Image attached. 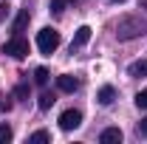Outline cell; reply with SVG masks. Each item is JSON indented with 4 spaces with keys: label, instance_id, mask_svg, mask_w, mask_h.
Masks as SVG:
<instances>
[{
    "label": "cell",
    "instance_id": "6da1fadb",
    "mask_svg": "<svg viewBox=\"0 0 147 144\" xmlns=\"http://www.w3.org/2000/svg\"><path fill=\"white\" fill-rule=\"evenodd\" d=\"M147 31V23L142 17H122L116 23V37L119 40H133V37H142Z\"/></svg>",
    "mask_w": 147,
    "mask_h": 144
},
{
    "label": "cell",
    "instance_id": "7a4b0ae2",
    "mask_svg": "<svg viewBox=\"0 0 147 144\" xmlns=\"http://www.w3.org/2000/svg\"><path fill=\"white\" fill-rule=\"evenodd\" d=\"M37 48L42 51V54H54L57 48H59V31L51 28V26H45V28H40L37 31Z\"/></svg>",
    "mask_w": 147,
    "mask_h": 144
},
{
    "label": "cell",
    "instance_id": "3957f363",
    "mask_svg": "<svg viewBox=\"0 0 147 144\" xmlns=\"http://www.w3.org/2000/svg\"><path fill=\"white\" fill-rule=\"evenodd\" d=\"M3 54L14 57V59H23V57H28V40H23V34H14L6 45H3Z\"/></svg>",
    "mask_w": 147,
    "mask_h": 144
},
{
    "label": "cell",
    "instance_id": "277c9868",
    "mask_svg": "<svg viewBox=\"0 0 147 144\" xmlns=\"http://www.w3.org/2000/svg\"><path fill=\"white\" fill-rule=\"evenodd\" d=\"M82 124V113H79V110H65V113H62V116H59V127H62V130H65V133H68V130H76V127Z\"/></svg>",
    "mask_w": 147,
    "mask_h": 144
},
{
    "label": "cell",
    "instance_id": "5b68a950",
    "mask_svg": "<svg viewBox=\"0 0 147 144\" xmlns=\"http://www.w3.org/2000/svg\"><path fill=\"white\" fill-rule=\"evenodd\" d=\"M57 88L62 90V93H74V90L79 88V79L71 76V73H62V76H57Z\"/></svg>",
    "mask_w": 147,
    "mask_h": 144
},
{
    "label": "cell",
    "instance_id": "8992f818",
    "mask_svg": "<svg viewBox=\"0 0 147 144\" xmlns=\"http://www.w3.org/2000/svg\"><path fill=\"white\" fill-rule=\"evenodd\" d=\"M99 141H102V144H116V141H122V130H119V127H108V130H102Z\"/></svg>",
    "mask_w": 147,
    "mask_h": 144
},
{
    "label": "cell",
    "instance_id": "52a82bcc",
    "mask_svg": "<svg viewBox=\"0 0 147 144\" xmlns=\"http://www.w3.org/2000/svg\"><path fill=\"white\" fill-rule=\"evenodd\" d=\"M96 99H99V105H113V99H116V88H110V85H105V88H99V93H96Z\"/></svg>",
    "mask_w": 147,
    "mask_h": 144
},
{
    "label": "cell",
    "instance_id": "ba28073f",
    "mask_svg": "<svg viewBox=\"0 0 147 144\" xmlns=\"http://www.w3.org/2000/svg\"><path fill=\"white\" fill-rule=\"evenodd\" d=\"M28 20H31L28 9H20V14H17V20H14V26H11V31H14V34H23V28L28 26Z\"/></svg>",
    "mask_w": 147,
    "mask_h": 144
},
{
    "label": "cell",
    "instance_id": "9c48e42d",
    "mask_svg": "<svg viewBox=\"0 0 147 144\" xmlns=\"http://www.w3.org/2000/svg\"><path fill=\"white\" fill-rule=\"evenodd\" d=\"M88 40H91V26H79V28H76V34H74V45L79 48V45H85Z\"/></svg>",
    "mask_w": 147,
    "mask_h": 144
},
{
    "label": "cell",
    "instance_id": "30bf717a",
    "mask_svg": "<svg viewBox=\"0 0 147 144\" xmlns=\"http://www.w3.org/2000/svg\"><path fill=\"white\" fill-rule=\"evenodd\" d=\"M127 73H130V76H147V59H136V62H130Z\"/></svg>",
    "mask_w": 147,
    "mask_h": 144
},
{
    "label": "cell",
    "instance_id": "8fae6325",
    "mask_svg": "<svg viewBox=\"0 0 147 144\" xmlns=\"http://www.w3.org/2000/svg\"><path fill=\"white\" fill-rule=\"evenodd\" d=\"M54 102H57L54 93H48V90H45V93H40V102H37V105H40V110H51Z\"/></svg>",
    "mask_w": 147,
    "mask_h": 144
},
{
    "label": "cell",
    "instance_id": "7c38bea8",
    "mask_svg": "<svg viewBox=\"0 0 147 144\" xmlns=\"http://www.w3.org/2000/svg\"><path fill=\"white\" fill-rule=\"evenodd\" d=\"M48 76H51V73H48V68H37V71H34V82L45 88V85H48Z\"/></svg>",
    "mask_w": 147,
    "mask_h": 144
},
{
    "label": "cell",
    "instance_id": "4fadbf2b",
    "mask_svg": "<svg viewBox=\"0 0 147 144\" xmlns=\"http://www.w3.org/2000/svg\"><path fill=\"white\" fill-rule=\"evenodd\" d=\"M11 136H14V133H11V127H9L6 122H3V124H0V144L11 141Z\"/></svg>",
    "mask_w": 147,
    "mask_h": 144
},
{
    "label": "cell",
    "instance_id": "5bb4252c",
    "mask_svg": "<svg viewBox=\"0 0 147 144\" xmlns=\"http://www.w3.org/2000/svg\"><path fill=\"white\" fill-rule=\"evenodd\" d=\"M31 141H34V144H45V141H51V136H48L45 130H37L34 136H31Z\"/></svg>",
    "mask_w": 147,
    "mask_h": 144
},
{
    "label": "cell",
    "instance_id": "9a60e30c",
    "mask_svg": "<svg viewBox=\"0 0 147 144\" xmlns=\"http://www.w3.org/2000/svg\"><path fill=\"white\" fill-rule=\"evenodd\" d=\"M136 108L147 110V88H144V90H139V93H136Z\"/></svg>",
    "mask_w": 147,
    "mask_h": 144
},
{
    "label": "cell",
    "instance_id": "2e32d148",
    "mask_svg": "<svg viewBox=\"0 0 147 144\" xmlns=\"http://www.w3.org/2000/svg\"><path fill=\"white\" fill-rule=\"evenodd\" d=\"M14 96H17V99H28V85H26V82H20L17 88H14Z\"/></svg>",
    "mask_w": 147,
    "mask_h": 144
},
{
    "label": "cell",
    "instance_id": "e0dca14e",
    "mask_svg": "<svg viewBox=\"0 0 147 144\" xmlns=\"http://www.w3.org/2000/svg\"><path fill=\"white\" fill-rule=\"evenodd\" d=\"M3 110H6V113L11 110V99H9V96H0V113H3Z\"/></svg>",
    "mask_w": 147,
    "mask_h": 144
},
{
    "label": "cell",
    "instance_id": "ac0fdd59",
    "mask_svg": "<svg viewBox=\"0 0 147 144\" xmlns=\"http://www.w3.org/2000/svg\"><path fill=\"white\" fill-rule=\"evenodd\" d=\"M62 6H65V0H51V11L54 14H62Z\"/></svg>",
    "mask_w": 147,
    "mask_h": 144
},
{
    "label": "cell",
    "instance_id": "d6986e66",
    "mask_svg": "<svg viewBox=\"0 0 147 144\" xmlns=\"http://www.w3.org/2000/svg\"><path fill=\"white\" fill-rule=\"evenodd\" d=\"M139 136H144V139H147V116L139 122Z\"/></svg>",
    "mask_w": 147,
    "mask_h": 144
},
{
    "label": "cell",
    "instance_id": "ffe728a7",
    "mask_svg": "<svg viewBox=\"0 0 147 144\" xmlns=\"http://www.w3.org/2000/svg\"><path fill=\"white\" fill-rule=\"evenodd\" d=\"M9 11H11V9H9V3H3V6H0V20L9 17Z\"/></svg>",
    "mask_w": 147,
    "mask_h": 144
},
{
    "label": "cell",
    "instance_id": "44dd1931",
    "mask_svg": "<svg viewBox=\"0 0 147 144\" xmlns=\"http://www.w3.org/2000/svg\"><path fill=\"white\" fill-rule=\"evenodd\" d=\"M139 6H142V9H147V0H139Z\"/></svg>",
    "mask_w": 147,
    "mask_h": 144
},
{
    "label": "cell",
    "instance_id": "7402d4cb",
    "mask_svg": "<svg viewBox=\"0 0 147 144\" xmlns=\"http://www.w3.org/2000/svg\"><path fill=\"white\" fill-rule=\"evenodd\" d=\"M116 3H125V0H116Z\"/></svg>",
    "mask_w": 147,
    "mask_h": 144
}]
</instances>
